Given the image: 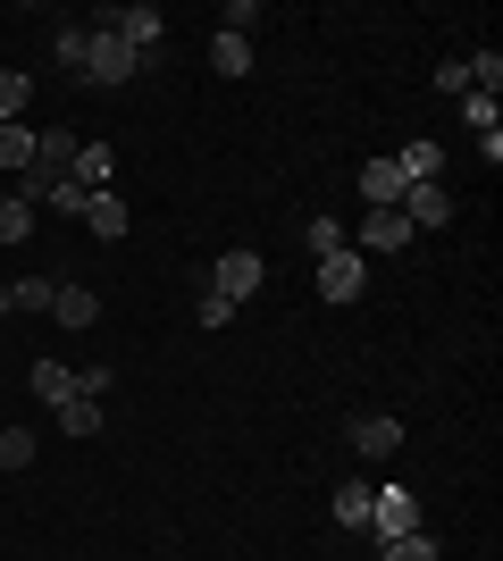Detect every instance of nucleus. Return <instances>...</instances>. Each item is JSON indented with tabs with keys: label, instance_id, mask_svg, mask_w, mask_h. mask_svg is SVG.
<instances>
[{
	"label": "nucleus",
	"instance_id": "a878e982",
	"mask_svg": "<svg viewBox=\"0 0 503 561\" xmlns=\"http://www.w3.org/2000/svg\"><path fill=\"white\" fill-rule=\"evenodd\" d=\"M378 561H436V537L420 528V537H395V545H378Z\"/></svg>",
	"mask_w": 503,
	"mask_h": 561
},
{
	"label": "nucleus",
	"instance_id": "5701e85b",
	"mask_svg": "<svg viewBox=\"0 0 503 561\" xmlns=\"http://www.w3.org/2000/svg\"><path fill=\"white\" fill-rule=\"evenodd\" d=\"M252 25H261V0H227L218 9V34H236V43H252Z\"/></svg>",
	"mask_w": 503,
	"mask_h": 561
},
{
	"label": "nucleus",
	"instance_id": "7c9ffc66",
	"mask_svg": "<svg viewBox=\"0 0 503 561\" xmlns=\"http://www.w3.org/2000/svg\"><path fill=\"white\" fill-rule=\"evenodd\" d=\"M436 93L461 101V93H470V68H461V59H445V68H436Z\"/></svg>",
	"mask_w": 503,
	"mask_h": 561
},
{
	"label": "nucleus",
	"instance_id": "bb28decb",
	"mask_svg": "<svg viewBox=\"0 0 503 561\" xmlns=\"http://www.w3.org/2000/svg\"><path fill=\"white\" fill-rule=\"evenodd\" d=\"M110 386H118V369H110V360H84V369H76V394H84V402H101Z\"/></svg>",
	"mask_w": 503,
	"mask_h": 561
},
{
	"label": "nucleus",
	"instance_id": "6ab92c4d",
	"mask_svg": "<svg viewBox=\"0 0 503 561\" xmlns=\"http://www.w3.org/2000/svg\"><path fill=\"white\" fill-rule=\"evenodd\" d=\"M84 43H93V25H59V34H50V59L84 76Z\"/></svg>",
	"mask_w": 503,
	"mask_h": 561
},
{
	"label": "nucleus",
	"instance_id": "f03ea898",
	"mask_svg": "<svg viewBox=\"0 0 503 561\" xmlns=\"http://www.w3.org/2000/svg\"><path fill=\"white\" fill-rule=\"evenodd\" d=\"M361 294H369V260H361L353 243L319 260V302H361Z\"/></svg>",
	"mask_w": 503,
	"mask_h": 561
},
{
	"label": "nucleus",
	"instance_id": "7ed1b4c3",
	"mask_svg": "<svg viewBox=\"0 0 503 561\" xmlns=\"http://www.w3.org/2000/svg\"><path fill=\"white\" fill-rule=\"evenodd\" d=\"M84 76H93V84H135L144 59H135L118 34H101V25H93V43H84Z\"/></svg>",
	"mask_w": 503,
	"mask_h": 561
},
{
	"label": "nucleus",
	"instance_id": "c756f323",
	"mask_svg": "<svg viewBox=\"0 0 503 561\" xmlns=\"http://www.w3.org/2000/svg\"><path fill=\"white\" fill-rule=\"evenodd\" d=\"M461 117H470L479 135H495V93H461Z\"/></svg>",
	"mask_w": 503,
	"mask_h": 561
},
{
	"label": "nucleus",
	"instance_id": "4468645a",
	"mask_svg": "<svg viewBox=\"0 0 503 561\" xmlns=\"http://www.w3.org/2000/svg\"><path fill=\"white\" fill-rule=\"evenodd\" d=\"M353 445L369 453V461H386V453H403V420H386V411H378V420L353 427Z\"/></svg>",
	"mask_w": 503,
	"mask_h": 561
},
{
	"label": "nucleus",
	"instance_id": "9b49d317",
	"mask_svg": "<svg viewBox=\"0 0 503 561\" xmlns=\"http://www.w3.org/2000/svg\"><path fill=\"white\" fill-rule=\"evenodd\" d=\"M361 202H369V210H395V202H403V168L369 160V168H361Z\"/></svg>",
	"mask_w": 503,
	"mask_h": 561
},
{
	"label": "nucleus",
	"instance_id": "6e6552de",
	"mask_svg": "<svg viewBox=\"0 0 503 561\" xmlns=\"http://www.w3.org/2000/svg\"><path fill=\"white\" fill-rule=\"evenodd\" d=\"M76 218H84V234H101V243H118V234L135 227L118 193H84V210H76Z\"/></svg>",
	"mask_w": 503,
	"mask_h": 561
},
{
	"label": "nucleus",
	"instance_id": "39448f33",
	"mask_svg": "<svg viewBox=\"0 0 503 561\" xmlns=\"http://www.w3.org/2000/svg\"><path fill=\"white\" fill-rule=\"evenodd\" d=\"M395 210H403L411 234H420V227H454V193H445V185H403V202H395Z\"/></svg>",
	"mask_w": 503,
	"mask_h": 561
},
{
	"label": "nucleus",
	"instance_id": "393cba45",
	"mask_svg": "<svg viewBox=\"0 0 503 561\" xmlns=\"http://www.w3.org/2000/svg\"><path fill=\"white\" fill-rule=\"evenodd\" d=\"M302 252H311V260L344 252V227H335V218H311V227H302Z\"/></svg>",
	"mask_w": 503,
	"mask_h": 561
},
{
	"label": "nucleus",
	"instance_id": "1a4fd4ad",
	"mask_svg": "<svg viewBox=\"0 0 503 561\" xmlns=\"http://www.w3.org/2000/svg\"><path fill=\"white\" fill-rule=\"evenodd\" d=\"M50 319L84 335V328H93V319H101V294H93V285H59V294H50Z\"/></svg>",
	"mask_w": 503,
	"mask_h": 561
},
{
	"label": "nucleus",
	"instance_id": "b1692460",
	"mask_svg": "<svg viewBox=\"0 0 503 561\" xmlns=\"http://www.w3.org/2000/svg\"><path fill=\"white\" fill-rule=\"evenodd\" d=\"M0 469H34V427H0Z\"/></svg>",
	"mask_w": 503,
	"mask_h": 561
},
{
	"label": "nucleus",
	"instance_id": "412c9836",
	"mask_svg": "<svg viewBox=\"0 0 503 561\" xmlns=\"http://www.w3.org/2000/svg\"><path fill=\"white\" fill-rule=\"evenodd\" d=\"M0 168H34V126H0Z\"/></svg>",
	"mask_w": 503,
	"mask_h": 561
},
{
	"label": "nucleus",
	"instance_id": "f8f14e48",
	"mask_svg": "<svg viewBox=\"0 0 503 561\" xmlns=\"http://www.w3.org/2000/svg\"><path fill=\"white\" fill-rule=\"evenodd\" d=\"M34 402H43V411L76 402V369H68V360H34Z\"/></svg>",
	"mask_w": 503,
	"mask_h": 561
},
{
	"label": "nucleus",
	"instance_id": "dca6fc26",
	"mask_svg": "<svg viewBox=\"0 0 503 561\" xmlns=\"http://www.w3.org/2000/svg\"><path fill=\"white\" fill-rule=\"evenodd\" d=\"M50 420H59V427L76 436V445H84V436H101V402H84V394H76V402H59Z\"/></svg>",
	"mask_w": 503,
	"mask_h": 561
},
{
	"label": "nucleus",
	"instance_id": "4be33fe9",
	"mask_svg": "<svg viewBox=\"0 0 503 561\" xmlns=\"http://www.w3.org/2000/svg\"><path fill=\"white\" fill-rule=\"evenodd\" d=\"M210 68H218V76H243V68H252V43H236V34H210Z\"/></svg>",
	"mask_w": 503,
	"mask_h": 561
},
{
	"label": "nucleus",
	"instance_id": "423d86ee",
	"mask_svg": "<svg viewBox=\"0 0 503 561\" xmlns=\"http://www.w3.org/2000/svg\"><path fill=\"white\" fill-rule=\"evenodd\" d=\"M110 176H118V151H110V142H76L68 185H76V193H110Z\"/></svg>",
	"mask_w": 503,
	"mask_h": 561
},
{
	"label": "nucleus",
	"instance_id": "f3484780",
	"mask_svg": "<svg viewBox=\"0 0 503 561\" xmlns=\"http://www.w3.org/2000/svg\"><path fill=\"white\" fill-rule=\"evenodd\" d=\"M328 512H335V528H353V537H369V486H344V494L328 503Z\"/></svg>",
	"mask_w": 503,
	"mask_h": 561
},
{
	"label": "nucleus",
	"instance_id": "f257e3e1",
	"mask_svg": "<svg viewBox=\"0 0 503 561\" xmlns=\"http://www.w3.org/2000/svg\"><path fill=\"white\" fill-rule=\"evenodd\" d=\"M369 537H378V545L420 537V494H411V486H369Z\"/></svg>",
	"mask_w": 503,
	"mask_h": 561
},
{
	"label": "nucleus",
	"instance_id": "c85d7f7f",
	"mask_svg": "<svg viewBox=\"0 0 503 561\" xmlns=\"http://www.w3.org/2000/svg\"><path fill=\"white\" fill-rule=\"evenodd\" d=\"M193 319H202V328H236V302H218V294H202V302H193Z\"/></svg>",
	"mask_w": 503,
	"mask_h": 561
},
{
	"label": "nucleus",
	"instance_id": "ddd939ff",
	"mask_svg": "<svg viewBox=\"0 0 503 561\" xmlns=\"http://www.w3.org/2000/svg\"><path fill=\"white\" fill-rule=\"evenodd\" d=\"M395 168H403V185H436V176H445V151H436V142L420 135L411 151H395Z\"/></svg>",
	"mask_w": 503,
	"mask_h": 561
},
{
	"label": "nucleus",
	"instance_id": "0eeeda50",
	"mask_svg": "<svg viewBox=\"0 0 503 561\" xmlns=\"http://www.w3.org/2000/svg\"><path fill=\"white\" fill-rule=\"evenodd\" d=\"M403 243H411L403 210H369V218H361V243H353V252L369 260V252H403Z\"/></svg>",
	"mask_w": 503,
	"mask_h": 561
},
{
	"label": "nucleus",
	"instance_id": "2eb2a0df",
	"mask_svg": "<svg viewBox=\"0 0 503 561\" xmlns=\"http://www.w3.org/2000/svg\"><path fill=\"white\" fill-rule=\"evenodd\" d=\"M76 142H84V135H68V126H50V135H34V168H50V176H68V168H76Z\"/></svg>",
	"mask_w": 503,
	"mask_h": 561
},
{
	"label": "nucleus",
	"instance_id": "cd10ccee",
	"mask_svg": "<svg viewBox=\"0 0 503 561\" xmlns=\"http://www.w3.org/2000/svg\"><path fill=\"white\" fill-rule=\"evenodd\" d=\"M470 68V93H495L503 84V50H479V59H461Z\"/></svg>",
	"mask_w": 503,
	"mask_h": 561
},
{
	"label": "nucleus",
	"instance_id": "a211bd4d",
	"mask_svg": "<svg viewBox=\"0 0 503 561\" xmlns=\"http://www.w3.org/2000/svg\"><path fill=\"white\" fill-rule=\"evenodd\" d=\"M25 101H34V84L18 68H0V126H25Z\"/></svg>",
	"mask_w": 503,
	"mask_h": 561
},
{
	"label": "nucleus",
	"instance_id": "9d476101",
	"mask_svg": "<svg viewBox=\"0 0 503 561\" xmlns=\"http://www.w3.org/2000/svg\"><path fill=\"white\" fill-rule=\"evenodd\" d=\"M50 294H59L50 277H9V285H0V319H25V310H50Z\"/></svg>",
	"mask_w": 503,
	"mask_h": 561
},
{
	"label": "nucleus",
	"instance_id": "aec40b11",
	"mask_svg": "<svg viewBox=\"0 0 503 561\" xmlns=\"http://www.w3.org/2000/svg\"><path fill=\"white\" fill-rule=\"evenodd\" d=\"M25 234H34V202L0 193V243H25Z\"/></svg>",
	"mask_w": 503,
	"mask_h": 561
},
{
	"label": "nucleus",
	"instance_id": "20e7f679",
	"mask_svg": "<svg viewBox=\"0 0 503 561\" xmlns=\"http://www.w3.org/2000/svg\"><path fill=\"white\" fill-rule=\"evenodd\" d=\"M261 277H268V260H261V252H218V268H210V294L243 310V294H261Z\"/></svg>",
	"mask_w": 503,
	"mask_h": 561
}]
</instances>
